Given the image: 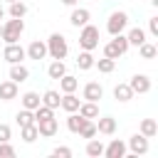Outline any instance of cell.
Returning <instances> with one entry per match:
<instances>
[{
	"instance_id": "6da1fadb",
	"label": "cell",
	"mask_w": 158,
	"mask_h": 158,
	"mask_svg": "<svg viewBox=\"0 0 158 158\" xmlns=\"http://www.w3.org/2000/svg\"><path fill=\"white\" fill-rule=\"evenodd\" d=\"M25 32V22H22V17H10L5 25H2V42L5 44H12V42H17L20 40V35Z\"/></svg>"
},
{
	"instance_id": "7a4b0ae2",
	"label": "cell",
	"mask_w": 158,
	"mask_h": 158,
	"mask_svg": "<svg viewBox=\"0 0 158 158\" xmlns=\"http://www.w3.org/2000/svg\"><path fill=\"white\" fill-rule=\"evenodd\" d=\"M67 52H69V44H67V40H64V35L52 32L49 40H47V54H49L52 59H64Z\"/></svg>"
},
{
	"instance_id": "3957f363",
	"label": "cell",
	"mask_w": 158,
	"mask_h": 158,
	"mask_svg": "<svg viewBox=\"0 0 158 158\" xmlns=\"http://www.w3.org/2000/svg\"><path fill=\"white\" fill-rule=\"evenodd\" d=\"M79 47L86 49V52H94L99 47V27H94V25L86 22L81 27V32H79Z\"/></svg>"
},
{
	"instance_id": "277c9868",
	"label": "cell",
	"mask_w": 158,
	"mask_h": 158,
	"mask_svg": "<svg viewBox=\"0 0 158 158\" xmlns=\"http://www.w3.org/2000/svg\"><path fill=\"white\" fill-rule=\"evenodd\" d=\"M126 25H128V15H126L123 10H116V12H111V15H109V20H106V32L114 37V35L123 32V30H126Z\"/></svg>"
},
{
	"instance_id": "5b68a950",
	"label": "cell",
	"mask_w": 158,
	"mask_h": 158,
	"mask_svg": "<svg viewBox=\"0 0 158 158\" xmlns=\"http://www.w3.org/2000/svg\"><path fill=\"white\" fill-rule=\"evenodd\" d=\"M25 57H27V54H25V47H22V44H17V42L5 44V52H2V59H5V62L17 64V62H22Z\"/></svg>"
},
{
	"instance_id": "8992f818",
	"label": "cell",
	"mask_w": 158,
	"mask_h": 158,
	"mask_svg": "<svg viewBox=\"0 0 158 158\" xmlns=\"http://www.w3.org/2000/svg\"><path fill=\"white\" fill-rule=\"evenodd\" d=\"M128 148H131V153L138 158V156H146L148 153V138L143 136V133H133L131 138H128Z\"/></svg>"
},
{
	"instance_id": "52a82bcc",
	"label": "cell",
	"mask_w": 158,
	"mask_h": 158,
	"mask_svg": "<svg viewBox=\"0 0 158 158\" xmlns=\"http://www.w3.org/2000/svg\"><path fill=\"white\" fill-rule=\"evenodd\" d=\"M25 54H27L30 59H35V62L44 59V57H47V42H42V40H32L30 47L25 49Z\"/></svg>"
},
{
	"instance_id": "ba28073f",
	"label": "cell",
	"mask_w": 158,
	"mask_h": 158,
	"mask_svg": "<svg viewBox=\"0 0 158 158\" xmlns=\"http://www.w3.org/2000/svg\"><path fill=\"white\" fill-rule=\"evenodd\" d=\"M101 96H104V86H101L99 81L84 84V91H81V99H84V101H96V104H99Z\"/></svg>"
},
{
	"instance_id": "9c48e42d",
	"label": "cell",
	"mask_w": 158,
	"mask_h": 158,
	"mask_svg": "<svg viewBox=\"0 0 158 158\" xmlns=\"http://www.w3.org/2000/svg\"><path fill=\"white\" fill-rule=\"evenodd\" d=\"M128 86L133 89V94H148L151 91V79L146 74H133L131 81H128Z\"/></svg>"
},
{
	"instance_id": "30bf717a",
	"label": "cell",
	"mask_w": 158,
	"mask_h": 158,
	"mask_svg": "<svg viewBox=\"0 0 158 158\" xmlns=\"http://www.w3.org/2000/svg\"><path fill=\"white\" fill-rule=\"evenodd\" d=\"M37 131H40V136H42V138H52V136H57V131H59V123H57V118L52 116V118L37 121Z\"/></svg>"
},
{
	"instance_id": "8fae6325",
	"label": "cell",
	"mask_w": 158,
	"mask_h": 158,
	"mask_svg": "<svg viewBox=\"0 0 158 158\" xmlns=\"http://www.w3.org/2000/svg\"><path fill=\"white\" fill-rule=\"evenodd\" d=\"M89 20H91V12H89L86 7H74V10H72V15H69L72 27H84Z\"/></svg>"
},
{
	"instance_id": "7c38bea8",
	"label": "cell",
	"mask_w": 158,
	"mask_h": 158,
	"mask_svg": "<svg viewBox=\"0 0 158 158\" xmlns=\"http://www.w3.org/2000/svg\"><path fill=\"white\" fill-rule=\"evenodd\" d=\"M99 118V116H96ZM116 118L114 116H101L99 118V123H96V133H104V136H114L116 133Z\"/></svg>"
},
{
	"instance_id": "4fadbf2b",
	"label": "cell",
	"mask_w": 158,
	"mask_h": 158,
	"mask_svg": "<svg viewBox=\"0 0 158 158\" xmlns=\"http://www.w3.org/2000/svg\"><path fill=\"white\" fill-rule=\"evenodd\" d=\"M104 156L106 158H123L126 156V143L118 141V138H114L109 146H104Z\"/></svg>"
},
{
	"instance_id": "5bb4252c",
	"label": "cell",
	"mask_w": 158,
	"mask_h": 158,
	"mask_svg": "<svg viewBox=\"0 0 158 158\" xmlns=\"http://www.w3.org/2000/svg\"><path fill=\"white\" fill-rule=\"evenodd\" d=\"M10 79H12L15 84H22V81H27V79H30V69H27L22 62L10 64Z\"/></svg>"
},
{
	"instance_id": "9a60e30c",
	"label": "cell",
	"mask_w": 158,
	"mask_h": 158,
	"mask_svg": "<svg viewBox=\"0 0 158 158\" xmlns=\"http://www.w3.org/2000/svg\"><path fill=\"white\" fill-rule=\"evenodd\" d=\"M0 99H2V101H12V99H17V84H15L12 79L0 81Z\"/></svg>"
},
{
	"instance_id": "2e32d148",
	"label": "cell",
	"mask_w": 158,
	"mask_h": 158,
	"mask_svg": "<svg viewBox=\"0 0 158 158\" xmlns=\"http://www.w3.org/2000/svg\"><path fill=\"white\" fill-rule=\"evenodd\" d=\"M136 94H133V89L128 86V84H116L114 86V99L116 101H121V104H126V101H131Z\"/></svg>"
},
{
	"instance_id": "e0dca14e",
	"label": "cell",
	"mask_w": 158,
	"mask_h": 158,
	"mask_svg": "<svg viewBox=\"0 0 158 158\" xmlns=\"http://www.w3.org/2000/svg\"><path fill=\"white\" fill-rule=\"evenodd\" d=\"M20 101H22V109H30V111H35V109L42 104V96H40L37 91H25V94L20 96Z\"/></svg>"
},
{
	"instance_id": "ac0fdd59",
	"label": "cell",
	"mask_w": 158,
	"mask_h": 158,
	"mask_svg": "<svg viewBox=\"0 0 158 158\" xmlns=\"http://www.w3.org/2000/svg\"><path fill=\"white\" fill-rule=\"evenodd\" d=\"M79 96H74V91H69V94H64L62 96V101H59V109H64L67 114H72V111H77L79 109Z\"/></svg>"
},
{
	"instance_id": "d6986e66",
	"label": "cell",
	"mask_w": 158,
	"mask_h": 158,
	"mask_svg": "<svg viewBox=\"0 0 158 158\" xmlns=\"http://www.w3.org/2000/svg\"><path fill=\"white\" fill-rule=\"evenodd\" d=\"M86 121H89V118H84L79 111H72V114L67 116V128H69L72 133H79V128H81Z\"/></svg>"
},
{
	"instance_id": "ffe728a7",
	"label": "cell",
	"mask_w": 158,
	"mask_h": 158,
	"mask_svg": "<svg viewBox=\"0 0 158 158\" xmlns=\"http://www.w3.org/2000/svg\"><path fill=\"white\" fill-rule=\"evenodd\" d=\"M77 111H79L84 118H96V116H99V104H96V101H81Z\"/></svg>"
},
{
	"instance_id": "44dd1931",
	"label": "cell",
	"mask_w": 158,
	"mask_h": 158,
	"mask_svg": "<svg viewBox=\"0 0 158 158\" xmlns=\"http://www.w3.org/2000/svg\"><path fill=\"white\" fill-rule=\"evenodd\" d=\"M94 54L91 52H86V49H81L79 52V57H77V67L81 69V72H86V69H94Z\"/></svg>"
},
{
	"instance_id": "7402d4cb",
	"label": "cell",
	"mask_w": 158,
	"mask_h": 158,
	"mask_svg": "<svg viewBox=\"0 0 158 158\" xmlns=\"http://www.w3.org/2000/svg\"><path fill=\"white\" fill-rule=\"evenodd\" d=\"M57 81H59V89H62L64 94H69V91H77V86H79V79H77V77H72V74H64V77H59Z\"/></svg>"
},
{
	"instance_id": "603a6c76",
	"label": "cell",
	"mask_w": 158,
	"mask_h": 158,
	"mask_svg": "<svg viewBox=\"0 0 158 158\" xmlns=\"http://www.w3.org/2000/svg\"><path fill=\"white\" fill-rule=\"evenodd\" d=\"M20 138L25 143H35L40 138V131H37V123H30V126H22L20 128Z\"/></svg>"
},
{
	"instance_id": "cb8c5ba5",
	"label": "cell",
	"mask_w": 158,
	"mask_h": 158,
	"mask_svg": "<svg viewBox=\"0 0 158 158\" xmlns=\"http://www.w3.org/2000/svg\"><path fill=\"white\" fill-rule=\"evenodd\" d=\"M64 74H67V67H64L62 59H54V62L47 67V77H49V79H59V77H64Z\"/></svg>"
},
{
	"instance_id": "d4e9b609",
	"label": "cell",
	"mask_w": 158,
	"mask_h": 158,
	"mask_svg": "<svg viewBox=\"0 0 158 158\" xmlns=\"http://www.w3.org/2000/svg\"><path fill=\"white\" fill-rule=\"evenodd\" d=\"M59 101H62V96H59V91H54V89H47V91L42 94V104L49 106V109H59Z\"/></svg>"
},
{
	"instance_id": "484cf974",
	"label": "cell",
	"mask_w": 158,
	"mask_h": 158,
	"mask_svg": "<svg viewBox=\"0 0 158 158\" xmlns=\"http://www.w3.org/2000/svg\"><path fill=\"white\" fill-rule=\"evenodd\" d=\"M141 133H143L146 138L158 136V121H156V118H143V121H141Z\"/></svg>"
},
{
	"instance_id": "4316f807",
	"label": "cell",
	"mask_w": 158,
	"mask_h": 158,
	"mask_svg": "<svg viewBox=\"0 0 158 158\" xmlns=\"http://www.w3.org/2000/svg\"><path fill=\"white\" fill-rule=\"evenodd\" d=\"M126 40H128V44H133V47H138V44H143V42H146V32H143L141 27H133V30H128V35H126Z\"/></svg>"
},
{
	"instance_id": "83f0119b",
	"label": "cell",
	"mask_w": 158,
	"mask_h": 158,
	"mask_svg": "<svg viewBox=\"0 0 158 158\" xmlns=\"http://www.w3.org/2000/svg\"><path fill=\"white\" fill-rule=\"evenodd\" d=\"M138 54H141V59H156L158 47L153 42H143V44H138Z\"/></svg>"
},
{
	"instance_id": "f1b7e54d",
	"label": "cell",
	"mask_w": 158,
	"mask_h": 158,
	"mask_svg": "<svg viewBox=\"0 0 158 158\" xmlns=\"http://www.w3.org/2000/svg\"><path fill=\"white\" fill-rule=\"evenodd\" d=\"M94 67L101 72V74H111L114 69H116V59H109V57H101V59H96L94 62Z\"/></svg>"
},
{
	"instance_id": "f546056e",
	"label": "cell",
	"mask_w": 158,
	"mask_h": 158,
	"mask_svg": "<svg viewBox=\"0 0 158 158\" xmlns=\"http://www.w3.org/2000/svg\"><path fill=\"white\" fill-rule=\"evenodd\" d=\"M15 121H17L20 128H22V126H30V123H35V111H30V109H20L17 116H15Z\"/></svg>"
},
{
	"instance_id": "4dcf8cb0",
	"label": "cell",
	"mask_w": 158,
	"mask_h": 158,
	"mask_svg": "<svg viewBox=\"0 0 158 158\" xmlns=\"http://www.w3.org/2000/svg\"><path fill=\"white\" fill-rule=\"evenodd\" d=\"M86 156H89V158H99V156H104V143L96 141V138H89V143H86Z\"/></svg>"
},
{
	"instance_id": "1f68e13d",
	"label": "cell",
	"mask_w": 158,
	"mask_h": 158,
	"mask_svg": "<svg viewBox=\"0 0 158 158\" xmlns=\"http://www.w3.org/2000/svg\"><path fill=\"white\" fill-rule=\"evenodd\" d=\"M10 17H25L27 15V5L22 2V0H17V2H10Z\"/></svg>"
},
{
	"instance_id": "d6a6232c",
	"label": "cell",
	"mask_w": 158,
	"mask_h": 158,
	"mask_svg": "<svg viewBox=\"0 0 158 158\" xmlns=\"http://www.w3.org/2000/svg\"><path fill=\"white\" fill-rule=\"evenodd\" d=\"M54 116V109H49V106H44V104H40L37 109H35V123L37 121H44V118H52Z\"/></svg>"
},
{
	"instance_id": "836d02e7",
	"label": "cell",
	"mask_w": 158,
	"mask_h": 158,
	"mask_svg": "<svg viewBox=\"0 0 158 158\" xmlns=\"http://www.w3.org/2000/svg\"><path fill=\"white\" fill-rule=\"evenodd\" d=\"M111 42H114V44H116V49H118V52H121V54H126V52H128V47H131V44H128V40H126V35H123V32H118V35H114V40H111Z\"/></svg>"
},
{
	"instance_id": "e575fe53",
	"label": "cell",
	"mask_w": 158,
	"mask_h": 158,
	"mask_svg": "<svg viewBox=\"0 0 158 158\" xmlns=\"http://www.w3.org/2000/svg\"><path fill=\"white\" fill-rule=\"evenodd\" d=\"M79 136H81V138H94V136H96V123L89 118V121L79 128Z\"/></svg>"
},
{
	"instance_id": "d590c367",
	"label": "cell",
	"mask_w": 158,
	"mask_h": 158,
	"mask_svg": "<svg viewBox=\"0 0 158 158\" xmlns=\"http://www.w3.org/2000/svg\"><path fill=\"white\" fill-rule=\"evenodd\" d=\"M52 156H54V158H72V148H67V146H57V148L52 151Z\"/></svg>"
},
{
	"instance_id": "8d00e7d4",
	"label": "cell",
	"mask_w": 158,
	"mask_h": 158,
	"mask_svg": "<svg viewBox=\"0 0 158 158\" xmlns=\"http://www.w3.org/2000/svg\"><path fill=\"white\" fill-rule=\"evenodd\" d=\"M12 156H15V148H12L7 141H2V143H0V158H12Z\"/></svg>"
},
{
	"instance_id": "74e56055",
	"label": "cell",
	"mask_w": 158,
	"mask_h": 158,
	"mask_svg": "<svg viewBox=\"0 0 158 158\" xmlns=\"http://www.w3.org/2000/svg\"><path fill=\"white\" fill-rule=\"evenodd\" d=\"M10 138H12V128L7 123H0V143L2 141H10Z\"/></svg>"
},
{
	"instance_id": "f35d334b",
	"label": "cell",
	"mask_w": 158,
	"mask_h": 158,
	"mask_svg": "<svg viewBox=\"0 0 158 158\" xmlns=\"http://www.w3.org/2000/svg\"><path fill=\"white\" fill-rule=\"evenodd\" d=\"M148 32H151L153 37H158V17H151V20H148Z\"/></svg>"
},
{
	"instance_id": "ab89813d",
	"label": "cell",
	"mask_w": 158,
	"mask_h": 158,
	"mask_svg": "<svg viewBox=\"0 0 158 158\" xmlns=\"http://www.w3.org/2000/svg\"><path fill=\"white\" fill-rule=\"evenodd\" d=\"M62 2H64V5H69V7H74V5L79 2V0H62Z\"/></svg>"
},
{
	"instance_id": "60d3db41",
	"label": "cell",
	"mask_w": 158,
	"mask_h": 158,
	"mask_svg": "<svg viewBox=\"0 0 158 158\" xmlns=\"http://www.w3.org/2000/svg\"><path fill=\"white\" fill-rule=\"evenodd\" d=\"M2 17H5V7L0 5V20H2Z\"/></svg>"
},
{
	"instance_id": "b9f144b4",
	"label": "cell",
	"mask_w": 158,
	"mask_h": 158,
	"mask_svg": "<svg viewBox=\"0 0 158 158\" xmlns=\"http://www.w3.org/2000/svg\"><path fill=\"white\" fill-rule=\"evenodd\" d=\"M0 37H2V25H0Z\"/></svg>"
},
{
	"instance_id": "7bdbcfd3",
	"label": "cell",
	"mask_w": 158,
	"mask_h": 158,
	"mask_svg": "<svg viewBox=\"0 0 158 158\" xmlns=\"http://www.w3.org/2000/svg\"><path fill=\"white\" fill-rule=\"evenodd\" d=\"M7 2H17V0H7Z\"/></svg>"
}]
</instances>
